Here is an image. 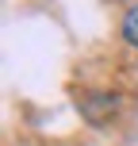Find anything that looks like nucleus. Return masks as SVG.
<instances>
[{
    "instance_id": "f257e3e1",
    "label": "nucleus",
    "mask_w": 138,
    "mask_h": 146,
    "mask_svg": "<svg viewBox=\"0 0 138 146\" xmlns=\"http://www.w3.org/2000/svg\"><path fill=\"white\" fill-rule=\"evenodd\" d=\"M123 38H127L131 46H138V8L127 12V19H123Z\"/></svg>"
}]
</instances>
